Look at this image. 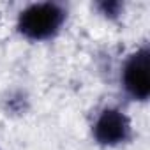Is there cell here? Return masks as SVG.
Masks as SVG:
<instances>
[{
  "label": "cell",
  "mask_w": 150,
  "mask_h": 150,
  "mask_svg": "<svg viewBox=\"0 0 150 150\" xmlns=\"http://www.w3.org/2000/svg\"><path fill=\"white\" fill-rule=\"evenodd\" d=\"M65 13L60 6L51 2L32 4L25 11H21L18 20L20 32L34 41H42L55 35L64 23Z\"/></svg>",
  "instance_id": "obj_1"
},
{
  "label": "cell",
  "mask_w": 150,
  "mask_h": 150,
  "mask_svg": "<svg viewBox=\"0 0 150 150\" xmlns=\"http://www.w3.org/2000/svg\"><path fill=\"white\" fill-rule=\"evenodd\" d=\"M124 87L125 90L139 101H145L150 94L148 78V50L141 48L125 62L124 67Z\"/></svg>",
  "instance_id": "obj_2"
},
{
  "label": "cell",
  "mask_w": 150,
  "mask_h": 150,
  "mask_svg": "<svg viewBox=\"0 0 150 150\" xmlns=\"http://www.w3.org/2000/svg\"><path fill=\"white\" fill-rule=\"evenodd\" d=\"M131 124L129 118L118 110H104L96 122L94 136L101 145H118L129 138Z\"/></svg>",
  "instance_id": "obj_3"
},
{
  "label": "cell",
  "mask_w": 150,
  "mask_h": 150,
  "mask_svg": "<svg viewBox=\"0 0 150 150\" xmlns=\"http://www.w3.org/2000/svg\"><path fill=\"white\" fill-rule=\"evenodd\" d=\"M97 7H99L101 13L106 14V16H117V14L120 13V9H122V4H120V2H101Z\"/></svg>",
  "instance_id": "obj_4"
}]
</instances>
